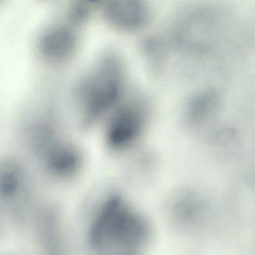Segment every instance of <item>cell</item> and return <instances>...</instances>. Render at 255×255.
Instances as JSON below:
<instances>
[{"label": "cell", "mask_w": 255, "mask_h": 255, "mask_svg": "<svg viewBox=\"0 0 255 255\" xmlns=\"http://www.w3.org/2000/svg\"><path fill=\"white\" fill-rule=\"evenodd\" d=\"M40 186L18 161H0V225L29 231L45 203Z\"/></svg>", "instance_id": "cell-1"}, {"label": "cell", "mask_w": 255, "mask_h": 255, "mask_svg": "<svg viewBox=\"0 0 255 255\" xmlns=\"http://www.w3.org/2000/svg\"><path fill=\"white\" fill-rule=\"evenodd\" d=\"M123 62L116 54L106 56L80 86V100L86 125L104 117L120 101L125 85Z\"/></svg>", "instance_id": "cell-2"}, {"label": "cell", "mask_w": 255, "mask_h": 255, "mask_svg": "<svg viewBox=\"0 0 255 255\" xmlns=\"http://www.w3.org/2000/svg\"><path fill=\"white\" fill-rule=\"evenodd\" d=\"M144 228L115 201L103 206L92 218L87 231V243L95 255H104L115 244L134 246L142 240Z\"/></svg>", "instance_id": "cell-3"}, {"label": "cell", "mask_w": 255, "mask_h": 255, "mask_svg": "<svg viewBox=\"0 0 255 255\" xmlns=\"http://www.w3.org/2000/svg\"><path fill=\"white\" fill-rule=\"evenodd\" d=\"M41 172L55 184L68 185L80 174L83 156L80 150L69 143L47 141L38 147Z\"/></svg>", "instance_id": "cell-4"}, {"label": "cell", "mask_w": 255, "mask_h": 255, "mask_svg": "<svg viewBox=\"0 0 255 255\" xmlns=\"http://www.w3.org/2000/svg\"><path fill=\"white\" fill-rule=\"evenodd\" d=\"M147 122L145 106L134 101L122 106L113 115L106 131V142L114 150H122L136 142Z\"/></svg>", "instance_id": "cell-5"}, {"label": "cell", "mask_w": 255, "mask_h": 255, "mask_svg": "<svg viewBox=\"0 0 255 255\" xmlns=\"http://www.w3.org/2000/svg\"><path fill=\"white\" fill-rule=\"evenodd\" d=\"M104 17L113 28L125 32L141 30L148 23L150 11L141 1H112L104 7Z\"/></svg>", "instance_id": "cell-6"}, {"label": "cell", "mask_w": 255, "mask_h": 255, "mask_svg": "<svg viewBox=\"0 0 255 255\" xmlns=\"http://www.w3.org/2000/svg\"><path fill=\"white\" fill-rule=\"evenodd\" d=\"M77 44L75 32L63 25H55L43 32L39 48L44 57L62 61L74 53Z\"/></svg>", "instance_id": "cell-7"}, {"label": "cell", "mask_w": 255, "mask_h": 255, "mask_svg": "<svg viewBox=\"0 0 255 255\" xmlns=\"http://www.w3.org/2000/svg\"><path fill=\"white\" fill-rule=\"evenodd\" d=\"M219 95L212 90L200 92L192 98L186 107L185 119L189 126H201L211 119L220 104Z\"/></svg>", "instance_id": "cell-8"}, {"label": "cell", "mask_w": 255, "mask_h": 255, "mask_svg": "<svg viewBox=\"0 0 255 255\" xmlns=\"http://www.w3.org/2000/svg\"><path fill=\"white\" fill-rule=\"evenodd\" d=\"M1 229H2V226H1V225H0V231H1Z\"/></svg>", "instance_id": "cell-9"}]
</instances>
